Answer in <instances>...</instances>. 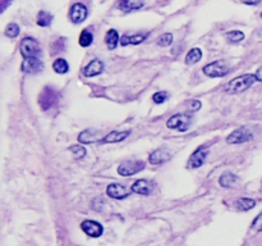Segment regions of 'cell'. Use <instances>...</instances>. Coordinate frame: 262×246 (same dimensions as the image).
I'll use <instances>...</instances> for the list:
<instances>
[{
    "instance_id": "7a4b0ae2",
    "label": "cell",
    "mask_w": 262,
    "mask_h": 246,
    "mask_svg": "<svg viewBox=\"0 0 262 246\" xmlns=\"http://www.w3.org/2000/svg\"><path fill=\"white\" fill-rule=\"evenodd\" d=\"M56 101H58V93L52 86L44 87V90L38 95V104H40L42 111H48L52 107H54Z\"/></svg>"
},
{
    "instance_id": "277c9868",
    "label": "cell",
    "mask_w": 262,
    "mask_h": 246,
    "mask_svg": "<svg viewBox=\"0 0 262 246\" xmlns=\"http://www.w3.org/2000/svg\"><path fill=\"white\" fill-rule=\"evenodd\" d=\"M19 50H21V54L22 57H23V59L38 57V54L41 53V49H40L38 42L32 38H24L21 41Z\"/></svg>"
},
{
    "instance_id": "4dcf8cb0",
    "label": "cell",
    "mask_w": 262,
    "mask_h": 246,
    "mask_svg": "<svg viewBox=\"0 0 262 246\" xmlns=\"http://www.w3.org/2000/svg\"><path fill=\"white\" fill-rule=\"evenodd\" d=\"M166 99H168V95L164 91H159V93H156L152 96V100H154L155 104H162V103H165Z\"/></svg>"
},
{
    "instance_id": "2e32d148",
    "label": "cell",
    "mask_w": 262,
    "mask_h": 246,
    "mask_svg": "<svg viewBox=\"0 0 262 246\" xmlns=\"http://www.w3.org/2000/svg\"><path fill=\"white\" fill-rule=\"evenodd\" d=\"M106 194L113 199H118V200H121V199H124L128 196V192L125 190L124 186H122L119 184H111L107 186L106 189Z\"/></svg>"
},
{
    "instance_id": "8fae6325",
    "label": "cell",
    "mask_w": 262,
    "mask_h": 246,
    "mask_svg": "<svg viewBox=\"0 0 262 246\" xmlns=\"http://www.w3.org/2000/svg\"><path fill=\"white\" fill-rule=\"evenodd\" d=\"M207 154H209V150L205 149V146L197 148L193 154L190 156V159H188V167L190 168H200L205 163Z\"/></svg>"
},
{
    "instance_id": "3957f363",
    "label": "cell",
    "mask_w": 262,
    "mask_h": 246,
    "mask_svg": "<svg viewBox=\"0 0 262 246\" xmlns=\"http://www.w3.org/2000/svg\"><path fill=\"white\" fill-rule=\"evenodd\" d=\"M191 125V115L184 114V113H178L174 114L168 119L166 126L170 130H176V131L184 132L188 130Z\"/></svg>"
},
{
    "instance_id": "9c48e42d",
    "label": "cell",
    "mask_w": 262,
    "mask_h": 246,
    "mask_svg": "<svg viewBox=\"0 0 262 246\" xmlns=\"http://www.w3.org/2000/svg\"><path fill=\"white\" fill-rule=\"evenodd\" d=\"M44 68V63L38 57L34 58H24L21 64V70L24 73H38Z\"/></svg>"
},
{
    "instance_id": "f1b7e54d",
    "label": "cell",
    "mask_w": 262,
    "mask_h": 246,
    "mask_svg": "<svg viewBox=\"0 0 262 246\" xmlns=\"http://www.w3.org/2000/svg\"><path fill=\"white\" fill-rule=\"evenodd\" d=\"M19 26H18L17 23H9L5 27V30H4V34H5V36H8V38H17L18 35H19Z\"/></svg>"
},
{
    "instance_id": "e0dca14e",
    "label": "cell",
    "mask_w": 262,
    "mask_h": 246,
    "mask_svg": "<svg viewBox=\"0 0 262 246\" xmlns=\"http://www.w3.org/2000/svg\"><path fill=\"white\" fill-rule=\"evenodd\" d=\"M152 190H154L152 185L146 180H137L135 184L132 185V191L133 192L140 195H145V196L151 194Z\"/></svg>"
},
{
    "instance_id": "8d00e7d4",
    "label": "cell",
    "mask_w": 262,
    "mask_h": 246,
    "mask_svg": "<svg viewBox=\"0 0 262 246\" xmlns=\"http://www.w3.org/2000/svg\"><path fill=\"white\" fill-rule=\"evenodd\" d=\"M261 18H262V12H261Z\"/></svg>"
},
{
    "instance_id": "cb8c5ba5",
    "label": "cell",
    "mask_w": 262,
    "mask_h": 246,
    "mask_svg": "<svg viewBox=\"0 0 262 246\" xmlns=\"http://www.w3.org/2000/svg\"><path fill=\"white\" fill-rule=\"evenodd\" d=\"M52 70L55 71L58 75H64V73H67L69 71L68 62L63 58L56 59L55 62L52 63Z\"/></svg>"
},
{
    "instance_id": "4316f807",
    "label": "cell",
    "mask_w": 262,
    "mask_h": 246,
    "mask_svg": "<svg viewBox=\"0 0 262 246\" xmlns=\"http://www.w3.org/2000/svg\"><path fill=\"white\" fill-rule=\"evenodd\" d=\"M173 41H174L173 34H170V32H166V34H162V35H160L159 38H157V40H156V44H157L159 46H161V48H166V46L172 45Z\"/></svg>"
},
{
    "instance_id": "83f0119b",
    "label": "cell",
    "mask_w": 262,
    "mask_h": 246,
    "mask_svg": "<svg viewBox=\"0 0 262 246\" xmlns=\"http://www.w3.org/2000/svg\"><path fill=\"white\" fill-rule=\"evenodd\" d=\"M225 38H228V41L234 44V42H239L245 38V34L239 30H233V31H229L225 34Z\"/></svg>"
},
{
    "instance_id": "6da1fadb",
    "label": "cell",
    "mask_w": 262,
    "mask_h": 246,
    "mask_svg": "<svg viewBox=\"0 0 262 246\" xmlns=\"http://www.w3.org/2000/svg\"><path fill=\"white\" fill-rule=\"evenodd\" d=\"M257 81V77L256 75H252V73H245V75H242V76L235 77L231 81H229L227 85H225V93L228 94H239V93H243L247 89L253 85V83Z\"/></svg>"
},
{
    "instance_id": "4fadbf2b",
    "label": "cell",
    "mask_w": 262,
    "mask_h": 246,
    "mask_svg": "<svg viewBox=\"0 0 262 246\" xmlns=\"http://www.w3.org/2000/svg\"><path fill=\"white\" fill-rule=\"evenodd\" d=\"M104 71V63L101 62L100 59H93L83 68V76L86 77H93L100 75Z\"/></svg>"
},
{
    "instance_id": "ffe728a7",
    "label": "cell",
    "mask_w": 262,
    "mask_h": 246,
    "mask_svg": "<svg viewBox=\"0 0 262 246\" xmlns=\"http://www.w3.org/2000/svg\"><path fill=\"white\" fill-rule=\"evenodd\" d=\"M118 42L119 41V35H118V31L117 30H109V31L106 32V35H105V44H106L107 49L109 50H113V49L117 48Z\"/></svg>"
},
{
    "instance_id": "7c38bea8",
    "label": "cell",
    "mask_w": 262,
    "mask_h": 246,
    "mask_svg": "<svg viewBox=\"0 0 262 246\" xmlns=\"http://www.w3.org/2000/svg\"><path fill=\"white\" fill-rule=\"evenodd\" d=\"M172 158V152L168 149L159 148V149L154 150V151L148 155V162L154 166H160V164L165 163Z\"/></svg>"
},
{
    "instance_id": "8992f818",
    "label": "cell",
    "mask_w": 262,
    "mask_h": 246,
    "mask_svg": "<svg viewBox=\"0 0 262 246\" xmlns=\"http://www.w3.org/2000/svg\"><path fill=\"white\" fill-rule=\"evenodd\" d=\"M145 168V163L142 160H128L118 167V173L121 176L129 177L141 172Z\"/></svg>"
},
{
    "instance_id": "603a6c76",
    "label": "cell",
    "mask_w": 262,
    "mask_h": 246,
    "mask_svg": "<svg viewBox=\"0 0 262 246\" xmlns=\"http://www.w3.org/2000/svg\"><path fill=\"white\" fill-rule=\"evenodd\" d=\"M255 205H256V200L249 199V198H239L238 200H237V203H235L237 209L241 211L251 210L252 208H255Z\"/></svg>"
},
{
    "instance_id": "44dd1931",
    "label": "cell",
    "mask_w": 262,
    "mask_h": 246,
    "mask_svg": "<svg viewBox=\"0 0 262 246\" xmlns=\"http://www.w3.org/2000/svg\"><path fill=\"white\" fill-rule=\"evenodd\" d=\"M238 182V177L233 173H224L221 174V177L219 178V184L220 186L225 189H230L233 186H235V184Z\"/></svg>"
},
{
    "instance_id": "e575fe53",
    "label": "cell",
    "mask_w": 262,
    "mask_h": 246,
    "mask_svg": "<svg viewBox=\"0 0 262 246\" xmlns=\"http://www.w3.org/2000/svg\"><path fill=\"white\" fill-rule=\"evenodd\" d=\"M245 4H249V5H253V4H257L260 0H242Z\"/></svg>"
},
{
    "instance_id": "52a82bcc",
    "label": "cell",
    "mask_w": 262,
    "mask_h": 246,
    "mask_svg": "<svg viewBox=\"0 0 262 246\" xmlns=\"http://www.w3.org/2000/svg\"><path fill=\"white\" fill-rule=\"evenodd\" d=\"M88 16V11L85 4L82 3H76L73 4L70 7V11H69V19L73 22V23H82L85 19Z\"/></svg>"
},
{
    "instance_id": "d4e9b609",
    "label": "cell",
    "mask_w": 262,
    "mask_h": 246,
    "mask_svg": "<svg viewBox=\"0 0 262 246\" xmlns=\"http://www.w3.org/2000/svg\"><path fill=\"white\" fill-rule=\"evenodd\" d=\"M52 22V16L46 11H40L37 14V24L41 27H48Z\"/></svg>"
},
{
    "instance_id": "30bf717a",
    "label": "cell",
    "mask_w": 262,
    "mask_h": 246,
    "mask_svg": "<svg viewBox=\"0 0 262 246\" xmlns=\"http://www.w3.org/2000/svg\"><path fill=\"white\" fill-rule=\"evenodd\" d=\"M252 139V133L248 129L245 127H241V129L235 130L227 137V142L228 144H243Z\"/></svg>"
},
{
    "instance_id": "5bb4252c",
    "label": "cell",
    "mask_w": 262,
    "mask_h": 246,
    "mask_svg": "<svg viewBox=\"0 0 262 246\" xmlns=\"http://www.w3.org/2000/svg\"><path fill=\"white\" fill-rule=\"evenodd\" d=\"M143 7V0H119L118 1V8L122 12H133L138 11Z\"/></svg>"
},
{
    "instance_id": "1f68e13d",
    "label": "cell",
    "mask_w": 262,
    "mask_h": 246,
    "mask_svg": "<svg viewBox=\"0 0 262 246\" xmlns=\"http://www.w3.org/2000/svg\"><path fill=\"white\" fill-rule=\"evenodd\" d=\"M252 228L257 232H262V213H260L255 218V221L252 222Z\"/></svg>"
},
{
    "instance_id": "f546056e",
    "label": "cell",
    "mask_w": 262,
    "mask_h": 246,
    "mask_svg": "<svg viewBox=\"0 0 262 246\" xmlns=\"http://www.w3.org/2000/svg\"><path fill=\"white\" fill-rule=\"evenodd\" d=\"M69 150L72 151L73 156H74L76 159H82L83 156L86 155V149H85L82 145H80V144L72 145L70 148H69Z\"/></svg>"
},
{
    "instance_id": "d6a6232c",
    "label": "cell",
    "mask_w": 262,
    "mask_h": 246,
    "mask_svg": "<svg viewBox=\"0 0 262 246\" xmlns=\"http://www.w3.org/2000/svg\"><path fill=\"white\" fill-rule=\"evenodd\" d=\"M191 108H192L193 111H198V109L201 108V101H198V100L192 101V105H191Z\"/></svg>"
},
{
    "instance_id": "7402d4cb",
    "label": "cell",
    "mask_w": 262,
    "mask_h": 246,
    "mask_svg": "<svg viewBox=\"0 0 262 246\" xmlns=\"http://www.w3.org/2000/svg\"><path fill=\"white\" fill-rule=\"evenodd\" d=\"M201 58H202V50L200 48L191 49L186 56V64H188V66L196 64V63L200 62Z\"/></svg>"
},
{
    "instance_id": "d6986e66",
    "label": "cell",
    "mask_w": 262,
    "mask_h": 246,
    "mask_svg": "<svg viewBox=\"0 0 262 246\" xmlns=\"http://www.w3.org/2000/svg\"><path fill=\"white\" fill-rule=\"evenodd\" d=\"M78 141L81 144H92V142H100L101 139H99V133H96L92 130H86L81 132L78 136Z\"/></svg>"
},
{
    "instance_id": "836d02e7",
    "label": "cell",
    "mask_w": 262,
    "mask_h": 246,
    "mask_svg": "<svg viewBox=\"0 0 262 246\" xmlns=\"http://www.w3.org/2000/svg\"><path fill=\"white\" fill-rule=\"evenodd\" d=\"M256 77H257V81H262V67L257 70V72L255 73Z\"/></svg>"
},
{
    "instance_id": "d590c367",
    "label": "cell",
    "mask_w": 262,
    "mask_h": 246,
    "mask_svg": "<svg viewBox=\"0 0 262 246\" xmlns=\"http://www.w3.org/2000/svg\"><path fill=\"white\" fill-rule=\"evenodd\" d=\"M5 1H7V0H1V3H3V5H1V9H5V7H7V3H5Z\"/></svg>"
},
{
    "instance_id": "5b68a950",
    "label": "cell",
    "mask_w": 262,
    "mask_h": 246,
    "mask_svg": "<svg viewBox=\"0 0 262 246\" xmlns=\"http://www.w3.org/2000/svg\"><path fill=\"white\" fill-rule=\"evenodd\" d=\"M202 72L209 77H224L229 73V67L225 66V63L223 60H216V62L209 63L207 66L202 68Z\"/></svg>"
},
{
    "instance_id": "484cf974",
    "label": "cell",
    "mask_w": 262,
    "mask_h": 246,
    "mask_svg": "<svg viewBox=\"0 0 262 246\" xmlns=\"http://www.w3.org/2000/svg\"><path fill=\"white\" fill-rule=\"evenodd\" d=\"M92 42H93L92 32L88 31L87 28L86 30H83L80 35V45L82 46V48H87V46H90Z\"/></svg>"
},
{
    "instance_id": "ba28073f",
    "label": "cell",
    "mask_w": 262,
    "mask_h": 246,
    "mask_svg": "<svg viewBox=\"0 0 262 246\" xmlns=\"http://www.w3.org/2000/svg\"><path fill=\"white\" fill-rule=\"evenodd\" d=\"M81 228L87 236H90V237H93V239H97V237H100L104 232V227L96 221H90V219H87V221H83L81 223Z\"/></svg>"
},
{
    "instance_id": "ac0fdd59",
    "label": "cell",
    "mask_w": 262,
    "mask_h": 246,
    "mask_svg": "<svg viewBox=\"0 0 262 246\" xmlns=\"http://www.w3.org/2000/svg\"><path fill=\"white\" fill-rule=\"evenodd\" d=\"M148 34H136L133 36L129 35H123L121 38V45L127 46V45H140L141 42H143L147 38Z\"/></svg>"
},
{
    "instance_id": "9a60e30c",
    "label": "cell",
    "mask_w": 262,
    "mask_h": 246,
    "mask_svg": "<svg viewBox=\"0 0 262 246\" xmlns=\"http://www.w3.org/2000/svg\"><path fill=\"white\" fill-rule=\"evenodd\" d=\"M131 131H124V132H119V131H111L109 132L105 137H103L100 141V144H115V142H121L123 140H125L129 136Z\"/></svg>"
}]
</instances>
